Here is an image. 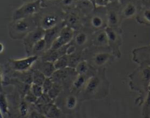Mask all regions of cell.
<instances>
[{
  "instance_id": "obj_1",
  "label": "cell",
  "mask_w": 150,
  "mask_h": 118,
  "mask_svg": "<svg viewBox=\"0 0 150 118\" xmlns=\"http://www.w3.org/2000/svg\"><path fill=\"white\" fill-rule=\"evenodd\" d=\"M110 83L105 75V70H97L87 80L84 88L79 94L80 101L100 100L109 93Z\"/></svg>"
},
{
  "instance_id": "obj_2",
  "label": "cell",
  "mask_w": 150,
  "mask_h": 118,
  "mask_svg": "<svg viewBox=\"0 0 150 118\" xmlns=\"http://www.w3.org/2000/svg\"><path fill=\"white\" fill-rule=\"evenodd\" d=\"M129 86L131 90L139 94L135 104L141 106L148 93L150 85V67L139 66L129 75Z\"/></svg>"
},
{
  "instance_id": "obj_3",
  "label": "cell",
  "mask_w": 150,
  "mask_h": 118,
  "mask_svg": "<svg viewBox=\"0 0 150 118\" xmlns=\"http://www.w3.org/2000/svg\"><path fill=\"white\" fill-rule=\"evenodd\" d=\"M84 51L83 53V58L95 70L105 69L106 66L112 64L116 58L109 48H99L92 46Z\"/></svg>"
},
{
  "instance_id": "obj_4",
  "label": "cell",
  "mask_w": 150,
  "mask_h": 118,
  "mask_svg": "<svg viewBox=\"0 0 150 118\" xmlns=\"http://www.w3.org/2000/svg\"><path fill=\"white\" fill-rule=\"evenodd\" d=\"M64 14L60 8H52L42 10L34 16V18L38 27L44 31L52 28L63 21Z\"/></svg>"
},
{
  "instance_id": "obj_5",
  "label": "cell",
  "mask_w": 150,
  "mask_h": 118,
  "mask_svg": "<svg viewBox=\"0 0 150 118\" xmlns=\"http://www.w3.org/2000/svg\"><path fill=\"white\" fill-rule=\"evenodd\" d=\"M84 28L91 33L105 30L108 27L107 12L105 8L96 7L83 20Z\"/></svg>"
},
{
  "instance_id": "obj_6",
  "label": "cell",
  "mask_w": 150,
  "mask_h": 118,
  "mask_svg": "<svg viewBox=\"0 0 150 118\" xmlns=\"http://www.w3.org/2000/svg\"><path fill=\"white\" fill-rule=\"evenodd\" d=\"M37 27L34 16L14 20L9 27L10 36L14 39H21Z\"/></svg>"
},
{
  "instance_id": "obj_7",
  "label": "cell",
  "mask_w": 150,
  "mask_h": 118,
  "mask_svg": "<svg viewBox=\"0 0 150 118\" xmlns=\"http://www.w3.org/2000/svg\"><path fill=\"white\" fill-rule=\"evenodd\" d=\"M80 99L78 95L71 92L69 90H64L57 98L54 100V103L64 112H72L77 109Z\"/></svg>"
},
{
  "instance_id": "obj_8",
  "label": "cell",
  "mask_w": 150,
  "mask_h": 118,
  "mask_svg": "<svg viewBox=\"0 0 150 118\" xmlns=\"http://www.w3.org/2000/svg\"><path fill=\"white\" fill-rule=\"evenodd\" d=\"M43 5H44L41 0H35L27 2L16 10L13 16V21L21 18L33 17L41 11Z\"/></svg>"
},
{
  "instance_id": "obj_9",
  "label": "cell",
  "mask_w": 150,
  "mask_h": 118,
  "mask_svg": "<svg viewBox=\"0 0 150 118\" xmlns=\"http://www.w3.org/2000/svg\"><path fill=\"white\" fill-rule=\"evenodd\" d=\"M108 38L109 49L116 58H120L122 53L120 47L122 45V31L119 28L107 27L105 29Z\"/></svg>"
},
{
  "instance_id": "obj_10",
  "label": "cell",
  "mask_w": 150,
  "mask_h": 118,
  "mask_svg": "<svg viewBox=\"0 0 150 118\" xmlns=\"http://www.w3.org/2000/svg\"><path fill=\"white\" fill-rule=\"evenodd\" d=\"M77 75L74 69L71 67H67L63 70H56L51 78L53 82L61 85L64 90H69L71 85L72 84Z\"/></svg>"
},
{
  "instance_id": "obj_11",
  "label": "cell",
  "mask_w": 150,
  "mask_h": 118,
  "mask_svg": "<svg viewBox=\"0 0 150 118\" xmlns=\"http://www.w3.org/2000/svg\"><path fill=\"white\" fill-rule=\"evenodd\" d=\"M92 33H93L83 27L80 31H75L74 38L70 44L77 51L83 52L91 46Z\"/></svg>"
},
{
  "instance_id": "obj_12",
  "label": "cell",
  "mask_w": 150,
  "mask_h": 118,
  "mask_svg": "<svg viewBox=\"0 0 150 118\" xmlns=\"http://www.w3.org/2000/svg\"><path fill=\"white\" fill-rule=\"evenodd\" d=\"M108 27L119 28L122 17L121 14V5L117 2H111L106 7Z\"/></svg>"
},
{
  "instance_id": "obj_13",
  "label": "cell",
  "mask_w": 150,
  "mask_h": 118,
  "mask_svg": "<svg viewBox=\"0 0 150 118\" xmlns=\"http://www.w3.org/2000/svg\"><path fill=\"white\" fill-rule=\"evenodd\" d=\"M83 20L84 18L82 16V14L77 9H72L67 11L63 18L66 25L75 31H80L83 28Z\"/></svg>"
},
{
  "instance_id": "obj_14",
  "label": "cell",
  "mask_w": 150,
  "mask_h": 118,
  "mask_svg": "<svg viewBox=\"0 0 150 118\" xmlns=\"http://www.w3.org/2000/svg\"><path fill=\"white\" fill-rule=\"evenodd\" d=\"M39 57L36 55H29L24 58L14 59L10 61L11 68L16 72L25 73L33 67Z\"/></svg>"
},
{
  "instance_id": "obj_15",
  "label": "cell",
  "mask_w": 150,
  "mask_h": 118,
  "mask_svg": "<svg viewBox=\"0 0 150 118\" xmlns=\"http://www.w3.org/2000/svg\"><path fill=\"white\" fill-rule=\"evenodd\" d=\"M74 33L75 31H74L73 29L66 25L62 29L61 32L59 34L58 37L53 42L51 47L49 50H55L69 44L71 42L72 39H73Z\"/></svg>"
},
{
  "instance_id": "obj_16",
  "label": "cell",
  "mask_w": 150,
  "mask_h": 118,
  "mask_svg": "<svg viewBox=\"0 0 150 118\" xmlns=\"http://www.w3.org/2000/svg\"><path fill=\"white\" fill-rule=\"evenodd\" d=\"M44 34L45 31L39 27H37L34 29L33 31L29 33L23 39H24V45L25 47V50L27 54L29 55H31L32 50L35 44L44 38Z\"/></svg>"
},
{
  "instance_id": "obj_17",
  "label": "cell",
  "mask_w": 150,
  "mask_h": 118,
  "mask_svg": "<svg viewBox=\"0 0 150 118\" xmlns=\"http://www.w3.org/2000/svg\"><path fill=\"white\" fill-rule=\"evenodd\" d=\"M141 5L138 0H127L124 5H121L122 19L136 17L141 8Z\"/></svg>"
},
{
  "instance_id": "obj_18",
  "label": "cell",
  "mask_w": 150,
  "mask_h": 118,
  "mask_svg": "<svg viewBox=\"0 0 150 118\" xmlns=\"http://www.w3.org/2000/svg\"><path fill=\"white\" fill-rule=\"evenodd\" d=\"M132 60L139 66L150 67V45L132 50Z\"/></svg>"
},
{
  "instance_id": "obj_19",
  "label": "cell",
  "mask_w": 150,
  "mask_h": 118,
  "mask_svg": "<svg viewBox=\"0 0 150 118\" xmlns=\"http://www.w3.org/2000/svg\"><path fill=\"white\" fill-rule=\"evenodd\" d=\"M95 72H96V70H93L91 73L86 75H77L74 80L72 84L71 85L70 88H69V91L74 94L79 95V94L81 92V91L84 88L88 77L91 75H92Z\"/></svg>"
},
{
  "instance_id": "obj_20",
  "label": "cell",
  "mask_w": 150,
  "mask_h": 118,
  "mask_svg": "<svg viewBox=\"0 0 150 118\" xmlns=\"http://www.w3.org/2000/svg\"><path fill=\"white\" fill-rule=\"evenodd\" d=\"M66 26L64 21H61L60 23H59L58 24H57L56 26H54L52 28H50L49 30L45 31V34H44V39H45L46 42H47V47H48V50L51 47L52 44H53L54 41L56 40V38L58 37L59 34L61 32L62 29Z\"/></svg>"
},
{
  "instance_id": "obj_21",
  "label": "cell",
  "mask_w": 150,
  "mask_h": 118,
  "mask_svg": "<svg viewBox=\"0 0 150 118\" xmlns=\"http://www.w3.org/2000/svg\"><path fill=\"white\" fill-rule=\"evenodd\" d=\"M91 46L99 48H109L108 36L105 30L96 31L92 33Z\"/></svg>"
},
{
  "instance_id": "obj_22",
  "label": "cell",
  "mask_w": 150,
  "mask_h": 118,
  "mask_svg": "<svg viewBox=\"0 0 150 118\" xmlns=\"http://www.w3.org/2000/svg\"><path fill=\"white\" fill-rule=\"evenodd\" d=\"M33 69L39 70L42 73L47 77H51L52 75L55 73L56 69L54 68V63L50 61H43L41 59H38L33 65Z\"/></svg>"
},
{
  "instance_id": "obj_23",
  "label": "cell",
  "mask_w": 150,
  "mask_h": 118,
  "mask_svg": "<svg viewBox=\"0 0 150 118\" xmlns=\"http://www.w3.org/2000/svg\"><path fill=\"white\" fill-rule=\"evenodd\" d=\"M136 19L141 24L150 26V0H144Z\"/></svg>"
},
{
  "instance_id": "obj_24",
  "label": "cell",
  "mask_w": 150,
  "mask_h": 118,
  "mask_svg": "<svg viewBox=\"0 0 150 118\" xmlns=\"http://www.w3.org/2000/svg\"><path fill=\"white\" fill-rule=\"evenodd\" d=\"M48 50L47 42H46L44 38L38 41L33 47L32 50L31 55H36L38 57H41Z\"/></svg>"
},
{
  "instance_id": "obj_25",
  "label": "cell",
  "mask_w": 150,
  "mask_h": 118,
  "mask_svg": "<svg viewBox=\"0 0 150 118\" xmlns=\"http://www.w3.org/2000/svg\"><path fill=\"white\" fill-rule=\"evenodd\" d=\"M74 70L77 75H86L91 73L92 71L95 70L91 67L90 64L88 62L87 60L83 59L76 65V67H74Z\"/></svg>"
},
{
  "instance_id": "obj_26",
  "label": "cell",
  "mask_w": 150,
  "mask_h": 118,
  "mask_svg": "<svg viewBox=\"0 0 150 118\" xmlns=\"http://www.w3.org/2000/svg\"><path fill=\"white\" fill-rule=\"evenodd\" d=\"M45 115L47 118H66L64 112L54 103L50 106Z\"/></svg>"
},
{
  "instance_id": "obj_27",
  "label": "cell",
  "mask_w": 150,
  "mask_h": 118,
  "mask_svg": "<svg viewBox=\"0 0 150 118\" xmlns=\"http://www.w3.org/2000/svg\"><path fill=\"white\" fill-rule=\"evenodd\" d=\"M69 55H64L59 58H57L54 62V68L56 70H63L69 67Z\"/></svg>"
},
{
  "instance_id": "obj_28",
  "label": "cell",
  "mask_w": 150,
  "mask_h": 118,
  "mask_svg": "<svg viewBox=\"0 0 150 118\" xmlns=\"http://www.w3.org/2000/svg\"><path fill=\"white\" fill-rule=\"evenodd\" d=\"M46 77H47L39 70H35V69H33L32 70V83L42 86Z\"/></svg>"
},
{
  "instance_id": "obj_29",
  "label": "cell",
  "mask_w": 150,
  "mask_h": 118,
  "mask_svg": "<svg viewBox=\"0 0 150 118\" xmlns=\"http://www.w3.org/2000/svg\"><path fill=\"white\" fill-rule=\"evenodd\" d=\"M63 90H64V89H63V87L61 85L59 84V83H54V84H53L51 90L48 92L47 95L50 96V97L52 100L54 101Z\"/></svg>"
},
{
  "instance_id": "obj_30",
  "label": "cell",
  "mask_w": 150,
  "mask_h": 118,
  "mask_svg": "<svg viewBox=\"0 0 150 118\" xmlns=\"http://www.w3.org/2000/svg\"><path fill=\"white\" fill-rule=\"evenodd\" d=\"M27 102L25 100H22L20 102L18 105V114H19L20 118H28L29 114H30V106Z\"/></svg>"
},
{
  "instance_id": "obj_31",
  "label": "cell",
  "mask_w": 150,
  "mask_h": 118,
  "mask_svg": "<svg viewBox=\"0 0 150 118\" xmlns=\"http://www.w3.org/2000/svg\"><path fill=\"white\" fill-rule=\"evenodd\" d=\"M142 106V118H150V91H148Z\"/></svg>"
},
{
  "instance_id": "obj_32",
  "label": "cell",
  "mask_w": 150,
  "mask_h": 118,
  "mask_svg": "<svg viewBox=\"0 0 150 118\" xmlns=\"http://www.w3.org/2000/svg\"><path fill=\"white\" fill-rule=\"evenodd\" d=\"M0 110L2 112L4 117L9 114V105L6 95L3 92H0Z\"/></svg>"
},
{
  "instance_id": "obj_33",
  "label": "cell",
  "mask_w": 150,
  "mask_h": 118,
  "mask_svg": "<svg viewBox=\"0 0 150 118\" xmlns=\"http://www.w3.org/2000/svg\"><path fill=\"white\" fill-rule=\"evenodd\" d=\"M77 0H59L60 6L61 9L67 10L68 11L74 9L77 5Z\"/></svg>"
},
{
  "instance_id": "obj_34",
  "label": "cell",
  "mask_w": 150,
  "mask_h": 118,
  "mask_svg": "<svg viewBox=\"0 0 150 118\" xmlns=\"http://www.w3.org/2000/svg\"><path fill=\"white\" fill-rule=\"evenodd\" d=\"M30 90L37 98H39V97H41V96H42L43 94L44 93V90H43L42 86H41V85L32 83V84L30 85Z\"/></svg>"
},
{
  "instance_id": "obj_35",
  "label": "cell",
  "mask_w": 150,
  "mask_h": 118,
  "mask_svg": "<svg viewBox=\"0 0 150 118\" xmlns=\"http://www.w3.org/2000/svg\"><path fill=\"white\" fill-rule=\"evenodd\" d=\"M24 99L26 102H27V103H29V104H32V105H34L38 100L37 97L33 94V92L30 91V89H29V90L27 91V92L24 94Z\"/></svg>"
},
{
  "instance_id": "obj_36",
  "label": "cell",
  "mask_w": 150,
  "mask_h": 118,
  "mask_svg": "<svg viewBox=\"0 0 150 118\" xmlns=\"http://www.w3.org/2000/svg\"><path fill=\"white\" fill-rule=\"evenodd\" d=\"M53 84H54V82L52 80L51 77H46L44 83L42 84L43 90H44V92L45 94H47L48 92L51 90V88L52 87Z\"/></svg>"
},
{
  "instance_id": "obj_37",
  "label": "cell",
  "mask_w": 150,
  "mask_h": 118,
  "mask_svg": "<svg viewBox=\"0 0 150 118\" xmlns=\"http://www.w3.org/2000/svg\"><path fill=\"white\" fill-rule=\"evenodd\" d=\"M110 2V0H93L95 8H106Z\"/></svg>"
},
{
  "instance_id": "obj_38",
  "label": "cell",
  "mask_w": 150,
  "mask_h": 118,
  "mask_svg": "<svg viewBox=\"0 0 150 118\" xmlns=\"http://www.w3.org/2000/svg\"><path fill=\"white\" fill-rule=\"evenodd\" d=\"M28 118H47V117L44 114L41 113V112H38L37 110L34 109V110H32L30 112Z\"/></svg>"
},
{
  "instance_id": "obj_39",
  "label": "cell",
  "mask_w": 150,
  "mask_h": 118,
  "mask_svg": "<svg viewBox=\"0 0 150 118\" xmlns=\"http://www.w3.org/2000/svg\"><path fill=\"white\" fill-rule=\"evenodd\" d=\"M41 1H42L43 5H44V3H53V2H54L57 0H41Z\"/></svg>"
},
{
  "instance_id": "obj_40",
  "label": "cell",
  "mask_w": 150,
  "mask_h": 118,
  "mask_svg": "<svg viewBox=\"0 0 150 118\" xmlns=\"http://www.w3.org/2000/svg\"><path fill=\"white\" fill-rule=\"evenodd\" d=\"M4 47H3V45H2V44H0V53L1 52H2V50H3Z\"/></svg>"
},
{
  "instance_id": "obj_41",
  "label": "cell",
  "mask_w": 150,
  "mask_h": 118,
  "mask_svg": "<svg viewBox=\"0 0 150 118\" xmlns=\"http://www.w3.org/2000/svg\"><path fill=\"white\" fill-rule=\"evenodd\" d=\"M2 72H1V70H0V82L2 81Z\"/></svg>"
},
{
  "instance_id": "obj_42",
  "label": "cell",
  "mask_w": 150,
  "mask_h": 118,
  "mask_svg": "<svg viewBox=\"0 0 150 118\" xmlns=\"http://www.w3.org/2000/svg\"><path fill=\"white\" fill-rule=\"evenodd\" d=\"M0 118H5V117H4L3 114H2V112H1V110H0Z\"/></svg>"
},
{
  "instance_id": "obj_43",
  "label": "cell",
  "mask_w": 150,
  "mask_h": 118,
  "mask_svg": "<svg viewBox=\"0 0 150 118\" xmlns=\"http://www.w3.org/2000/svg\"><path fill=\"white\" fill-rule=\"evenodd\" d=\"M81 1H91V2H92L93 3V0H81Z\"/></svg>"
}]
</instances>
